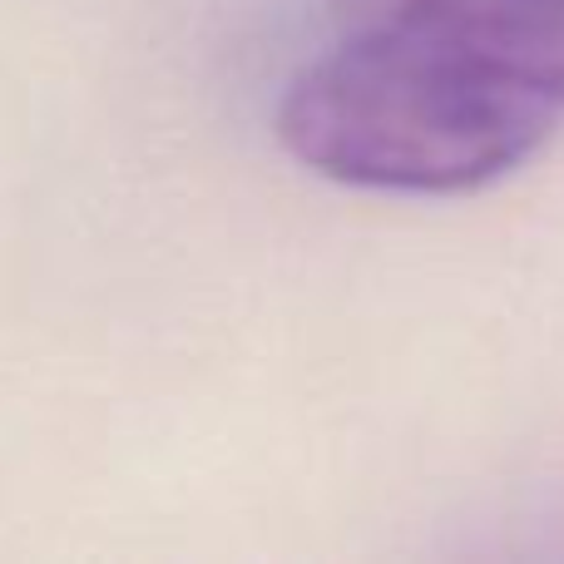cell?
Here are the masks:
<instances>
[{
    "mask_svg": "<svg viewBox=\"0 0 564 564\" xmlns=\"http://www.w3.org/2000/svg\"><path fill=\"white\" fill-rule=\"evenodd\" d=\"M555 124V105L411 20L347 25L278 99V139L297 164L406 198L480 194L530 164Z\"/></svg>",
    "mask_w": 564,
    "mask_h": 564,
    "instance_id": "6da1fadb",
    "label": "cell"
},
{
    "mask_svg": "<svg viewBox=\"0 0 564 564\" xmlns=\"http://www.w3.org/2000/svg\"><path fill=\"white\" fill-rule=\"evenodd\" d=\"M341 25L411 20L460 40L564 115V0H332Z\"/></svg>",
    "mask_w": 564,
    "mask_h": 564,
    "instance_id": "7a4b0ae2",
    "label": "cell"
}]
</instances>
